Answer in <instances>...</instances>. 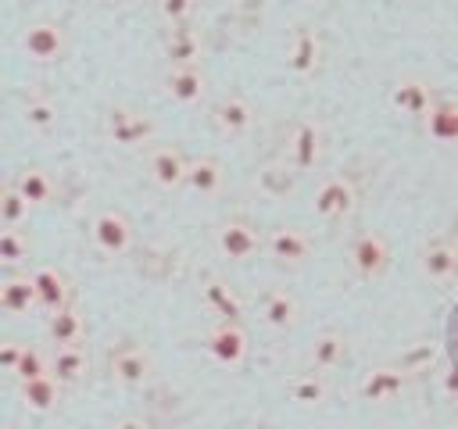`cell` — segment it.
I'll return each mask as SVG.
<instances>
[{"instance_id":"1","label":"cell","mask_w":458,"mask_h":429,"mask_svg":"<svg viewBox=\"0 0 458 429\" xmlns=\"http://www.w3.org/2000/svg\"><path fill=\"white\" fill-rule=\"evenodd\" d=\"M18 46H21V54H25L32 64H57V61H64L72 39H68V29H64L61 21H54V18H36V21H29V25L21 29Z\"/></svg>"},{"instance_id":"2","label":"cell","mask_w":458,"mask_h":429,"mask_svg":"<svg viewBox=\"0 0 458 429\" xmlns=\"http://www.w3.org/2000/svg\"><path fill=\"white\" fill-rule=\"evenodd\" d=\"M347 257H351L354 275L365 279V282H372V279H379V275L386 272V265H390V243H386L383 232H361V236L351 243Z\"/></svg>"},{"instance_id":"3","label":"cell","mask_w":458,"mask_h":429,"mask_svg":"<svg viewBox=\"0 0 458 429\" xmlns=\"http://www.w3.org/2000/svg\"><path fill=\"white\" fill-rule=\"evenodd\" d=\"M215 243H218V254L229 257V261H236V265L250 261V257L261 250V236H258V229H254L250 222H243V218H229V222H222L218 232H215Z\"/></svg>"},{"instance_id":"4","label":"cell","mask_w":458,"mask_h":429,"mask_svg":"<svg viewBox=\"0 0 458 429\" xmlns=\"http://www.w3.org/2000/svg\"><path fill=\"white\" fill-rule=\"evenodd\" d=\"M107 136L118 147H143L154 139V122L132 107H111L107 111Z\"/></svg>"},{"instance_id":"5","label":"cell","mask_w":458,"mask_h":429,"mask_svg":"<svg viewBox=\"0 0 458 429\" xmlns=\"http://www.w3.org/2000/svg\"><path fill=\"white\" fill-rule=\"evenodd\" d=\"M93 243H97L100 254H111V257L125 254V250L132 247V222H129L122 211L104 207V211L93 218Z\"/></svg>"},{"instance_id":"6","label":"cell","mask_w":458,"mask_h":429,"mask_svg":"<svg viewBox=\"0 0 458 429\" xmlns=\"http://www.w3.org/2000/svg\"><path fill=\"white\" fill-rule=\"evenodd\" d=\"M161 86H165V93H168L175 104H182V107L200 104L204 93H208V79H204L200 64H168Z\"/></svg>"},{"instance_id":"7","label":"cell","mask_w":458,"mask_h":429,"mask_svg":"<svg viewBox=\"0 0 458 429\" xmlns=\"http://www.w3.org/2000/svg\"><path fill=\"white\" fill-rule=\"evenodd\" d=\"M351 207H354V186H351L347 179L333 175V179H326V182L315 189V200H311L315 218H322V222H340V218L351 214Z\"/></svg>"},{"instance_id":"8","label":"cell","mask_w":458,"mask_h":429,"mask_svg":"<svg viewBox=\"0 0 458 429\" xmlns=\"http://www.w3.org/2000/svg\"><path fill=\"white\" fill-rule=\"evenodd\" d=\"M433 104H437V97H433L429 86H426L422 79H415V75H404V79H397V82L390 86V107H394L397 114H404V118H419V122H422Z\"/></svg>"},{"instance_id":"9","label":"cell","mask_w":458,"mask_h":429,"mask_svg":"<svg viewBox=\"0 0 458 429\" xmlns=\"http://www.w3.org/2000/svg\"><path fill=\"white\" fill-rule=\"evenodd\" d=\"M265 250H268L279 265L301 268V265L311 257V240H308L301 229H293V225H276V229L268 232V240H265Z\"/></svg>"},{"instance_id":"10","label":"cell","mask_w":458,"mask_h":429,"mask_svg":"<svg viewBox=\"0 0 458 429\" xmlns=\"http://www.w3.org/2000/svg\"><path fill=\"white\" fill-rule=\"evenodd\" d=\"M208 350L215 354V361H222V365H243L247 361V350H250V343H247V332H243V325L240 322H218L211 332H208Z\"/></svg>"},{"instance_id":"11","label":"cell","mask_w":458,"mask_h":429,"mask_svg":"<svg viewBox=\"0 0 458 429\" xmlns=\"http://www.w3.org/2000/svg\"><path fill=\"white\" fill-rule=\"evenodd\" d=\"M147 172H150V179H154L161 189H179V186H186L190 161H186L182 150H175V147H154L150 157H147Z\"/></svg>"},{"instance_id":"12","label":"cell","mask_w":458,"mask_h":429,"mask_svg":"<svg viewBox=\"0 0 458 429\" xmlns=\"http://www.w3.org/2000/svg\"><path fill=\"white\" fill-rule=\"evenodd\" d=\"M32 282H36V290H39V311H43V315H54V311H61V307L72 304V282H68V275L57 272L54 265H39V268L32 272Z\"/></svg>"},{"instance_id":"13","label":"cell","mask_w":458,"mask_h":429,"mask_svg":"<svg viewBox=\"0 0 458 429\" xmlns=\"http://www.w3.org/2000/svg\"><path fill=\"white\" fill-rule=\"evenodd\" d=\"M322 161V129L315 122H297L290 136V168L311 172Z\"/></svg>"},{"instance_id":"14","label":"cell","mask_w":458,"mask_h":429,"mask_svg":"<svg viewBox=\"0 0 458 429\" xmlns=\"http://www.w3.org/2000/svg\"><path fill=\"white\" fill-rule=\"evenodd\" d=\"M261 322L276 332H290L297 322H301V300L290 293V290H268L261 297Z\"/></svg>"},{"instance_id":"15","label":"cell","mask_w":458,"mask_h":429,"mask_svg":"<svg viewBox=\"0 0 458 429\" xmlns=\"http://www.w3.org/2000/svg\"><path fill=\"white\" fill-rule=\"evenodd\" d=\"M322 64V39L315 29H297L286 50V68L293 75H315Z\"/></svg>"},{"instance_id":"16","label":"cell","mask_w":458,"mask_h":429,"mask_svg":"<svg viewBox=\"0 0 458 429\" xmlns=\"http://www.w3.org/2000/svg\"><path fill=\"white\" fill-rule=\"evenodd\" d=\"M0 307L7 315H29V311H39V290L32 282V272L25 275H7L0 282Z\"/></svg>"},{"instance_id":"17","label":"cell","mask_w":458,"mask_h":429,"mask_svg":"<svg viewBox=\"0 0 458 429\" xmlns=\"http://www.w3.org/2000/svg\"><path fill=\"white\" fill-rule=\"evenodd\" d=\"M111 372L125 386H143L150 379V372H154V361H150V354L143 347H118L111 354Z\"/></svg>"},{"instance_id":"18","label":"cell","mask_w":458,"mask_h":429,"mask_svg":"<svg viewBox=\"0 0 458 429\" xmlns=\"http://www.w3.org/2000/svg\"><path fill=\"white\" fill-rule=\"evenodd\" d=\"M211 118H215V125H218L222 136H247L250 125H254L250 104H247L243 97H236V93L222 97V100L215 104V114H211Z\"/></svg>"},{"instance_id":"19","label":"cell","mask_w":458,"mask_h":429,"mask_svg":"<svg viewBox=\"0 0 458 429\" xmlns=\"http://www.w3.org/2000/svg\"><path fill=\"white\" fill-rule=\"evenodd\" d=\"M419 268L433 282H454V275H458V250L451 243H444V240L426 243L422 254H419Z\"/></svg>"},{"instance_id":"20","label":"cell","mask_w":458,"mask_h":429,"mask_svg":"<svg viewBox=\"0 0 458 429\" xmlns=\"http://www.w3.org/2000/svg\"><path fill=\"white\" fill-rule=\"evenodd\" d=\"M422 129L440 147H458V100H437L422 118Z\"/></svg>"},{"instance_id":"21","label":"cell","mask_w":458,"mask_h":429,"mask_svg":"<svg viewBox=\"0 0 458 429\" xmlns=\"http://www.w3.org/2000/svg\"><path fill=\"white\" fill-rule=\"evenodd\" d=\"M200 297H204L208 311L218 315L222 322H240V318H243V300H240L222 279H204V282H200Z\"/></svg>"},{"instance_id":"22","label":"cell","mask_w":458,"mask_h":429,"mask_svg":"<svg viewBox=\"0 0 458 429\" xmlns=\"http://www.w3.org/2000/svg\"><path fill=\"white\" fill-rule=\"evenodd\" d=\"M82 332H86V322H82V315H79L75 304L47 315V336H50L54 347H75L82 340Z\"/></svg>"},{"instance_id":"23","label":"cell","mask_w":458,"mask_h":429,"mask_svg":"<svg viewBox=\"0 0 458 429\" xmlns=\"http://www.w3.org/2000/svg\"><path fill=\"white\" fill-rule=\"evenodd\" d=\"M404 393V372L397 368H372L361 383V397L372 404H390Z\"/></svg>"},{"instance_id":"24","label":"cell","mask_w":458,"mask_h":429,"mask_svg":"<svg viewBox=\"0 0 458 429\" xmlns=\"http://www.w3.org/2000/svg\"><path fill=\"white\" fill-rule=\"evenodd\" d=\"M86 372H89V354H86L79 343L54 350V358H50V375H54L61 386H75Z\"/></svg>"},{"instance_id":"25","label":"cell","mask_w":458,"mask_h":429,"mask_svg":"<svg viewBox=\"0 0 458 429\" xmlns=\"http://www.w3.org/2000/svg\"><path fill=\"white\" fill-rule=\"evenodd\" d=\"M225 182V172L215 157H197L190 161V172H186V189L197 193V197H215Z\"/></svg>"},{"instance_id":"26","label":"cell","mask_w":458,"mask_h":429,"mask_svg":"<svg viewBox=\"0 0 458 429\" xmlns=\"http://www.w3.org/2000/svg\"><path fill=\"white\" fill-rule=\"evenodd\" d=\"M57 393H61V383L54 375H39V379H29V383H18V397L29 411L36 415H47L54 404H57Z\"/></svg>"},{"instance_id":"27","label":"cell","mask_w":458,"mask_h":429,"mask_svg":"<svg viewBox=\"0 0 458 429\" xmlns=\"http://www.w3.org/2000/svg\"><path fill=\"white\" fill-rule=\"evenodd\" d=\"M308 358H311V365L318 372H329V368H336L347 358V340L340 332H318L311 350H308Z\"/></svg>"},{"instance_id":"28","label":"cell","mask_w":458,"mask_h":429,"mask_svg":"<svg viewBox=\"0 0 458 429\" xmlns=\"http://www.w3.org/2000/svg\"><path fill=\"white\" fill-rule=\"evenodd\" d=\"M14 186L21 189V197H25L32 207H43V204L54 200V179H50L43 168H21L18 179H14Z\"/></svg>"},{"instance_id":"29","label":"cell","mask_w":458,"mask_h":429,"mask_svg":"<svg viewBox=\"0 0 458 429\" xmlns=\"http://www.w3.org/2000/svg\"><path fill=\"white\" fill-rule=\"evenodd\" d=\"M165 54H168L172 64H197V57H200V36L179 25V29H172V36L165 39Z\"/></svg>"},{"instance_id":"30","label":"cell","mask_w":458,"mask_h":429,"mask_svg":"<svg viewBox=\"0 0 458 429\" xmlns=\"http://www.w3.org/2000/svg\"><path fill=\"white\" fill-rule=\"evenodd\" d=\"M286 393H290V400L293 404H322L326 397H329V386H326V379L322 375H297V379H290L286 383Z\"/></svg>"},{"instance_id":"31","label":"cell","mask_w":458,"mask_h":429,"mask_svg":"<svg viewBox=\"0 0 458 429\" xmlns=\"http://www.w3.org/2000/svg\"><path fill=\"white\" fill-rule=\"evenodd\" d=\"M29 211H32V204L21 197V189L14 182H7L4 193H0V222H4V229H18L29 218Z\"/></svg>"},{"instance_id":"32","label":"cell","mask_w":458,"mask_h":429,"mask_svg":"<svg viewBox=\"0 0 458 429\" xmlns=\"http://www.w3.org/2000/svg\"><path fill=\"white\" fill-rule=\"evenodd\" d=\"M21 118H25V125H29L32 132H50V129L57 125V107H54L50 100H43V97H32V100H25V107H21Z\"/></svg>"},{"instance_id":"33","label":"cell","mask_w":458,"mask_h":429,"mask_svg":"<svg viewBox=\"0 0 458 429\" xmlns=\"http://www.w3.org/2000/svg\"><path fill=\"white\" fill-rule=\"evenodd\" d=\"M29 257V240L18 229H4L0 232V261L4 265H18Z\"/></svg>"},{"instance_id":"34","label":"cell","mask_w":458,"mask_h":429,"mask_svg":"<svg viewBox=\"0 0 458 429\" xmlns=\"http://www.w3.org/2000/svg\"><path fill=\"white\" fill-rule=\"evenodd\" d=\"M18 383H29V379H39V375H50V361L43 358V350H36V347H25V354H21V365H18Z\"/></svg>"},{"instance_id":"35","label":"cell","mask_w":458,"mask_h":429,"mask_svg":"<svg viewBox=\"0 0 458 429\" xmlns=\"http://www.w3.org/2000/svg\"><path fill=\"white\" fill-rule=\"evenodd\" d=\"M193 7H197V0H157V11H161V18H165L168 25H175V29L190 21Z\"/></svg>"},{"instance_id":"36","label":"cell","mask_w":458,"mask_h":429,"mask_svg":"<svg viewBox=\"0 0 458 429\" xmlns=\"http://www.w3.org/2000/svg\"><path fill=\"white\" fill-rule=\"evenodd\" d=\"M21 354H25V343H18V340H4V343H0V365H4L11 375L18 372Z\"/></svg>"},{"instance_id":"37","label":"cell","mask_w":458,"mask_h":429,"mask_svg":"<svg viewBox=\"0 0 458 429\" xmlns=\"http://www.w3.org/2000/svg\"><path fill=\"white\" fill-rule=\"evenodd\" d=\"M444 393H451V397L458 400V365H454V368L444 375Z\"/></svg>"},{"instance_id":"38","label":"cell","mask_w":458,"mask_h":429,"mask_svg":"<svg viewBox=\"0 0 458 429\" xmlns=\"http://www.w3.org/2000/svg\"><path fill=\"white\" fill-rule=\"evenodd\" d=\"M114 429H147V422L143 418H122Z\"/></svg>"},{"instance_id":"39","label":"cell","mask_w":458,"mask_h":429,"mask_svg":"<svg viewBox=\"0 0 458 429\" xmlns=\"http://www.w3.org/2000/svg\"><path fill=\"white\" fill-rule=\"evenodd\" d=\"M454 293H458V275H454Z\"/></svg>"},{"instance_id":"40","label":"cell","mask_w":458,"mask_h":429,"mask_svg":"<svg viewBox=\"0 0 458 429\" xmlns=\"http://www.w3.org/2000/svg\"><path fill=\"white\" fill-rule=\"evenodd\" d=\"M454 418H458V400H454Z\"/></svg>"},{"instance_id":"41","label":"cell","mask_w":458,"mask_h":429,"mask_svg":"<svg viewBox=\"0 0 458 429\" xmlns=\"http://www.w3.org/2000/svg\"><path fill=\"white\" fill-rule=\"evenodd\" d=\"M304 4H318V0H304Z\"/></svg>"}]
</instances>
